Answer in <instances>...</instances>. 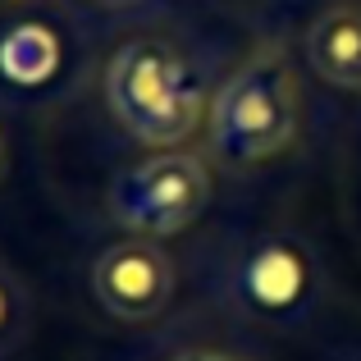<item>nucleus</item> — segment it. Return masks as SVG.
I'll return each mask as SVG.
<instances>
[{
  "mask_svg": "<svg viewBox=\"0 0 361 361\" xmlns=\"http://www.w3.org/2000/svg\"><path fill=\"white\" fill-rule=\"evenodd\" d=\"M302 123V97L293 64L279 46H261L229 73L211 101V147L224 165H261L293 147Z\"/></svg>",
  "mask_w": 361,
  "mask_h": 361,
  "instance_id": "2",
  "label": "nucleus"
},
{
  "mask_svg": "<svg viewBox=\"0 0 361 361\" xmlns=\"http://www.w3.org/2000/svg\"><path fill=\"white\" fill-rule=\"evenodd\" d=\"M64 69V42L42 18H18L0 32V82L18 92H37Z\"/></svg>",
  "mask_w": 361,
  "mask_h": 361,
  "instance_id": "7",
  "label": "nucleus"
},
{
  "mask_svg": "<svg viewBox=\"0 0 361 361\" xmlns=\"http://www.w3.org/2000/svg\"><path fill=\"white\" fill-rule=\"evenodd\" d=\"M106 106L147 147H178L206 115V92L192 64L156 37L123 42L106 64Z\"/></svg>",
  "mask_w": 361,
  "mask_h": 361,
  "instance_id": "1",
  "label": "nucleus"
},
{
  "mask_svg": "<svg viewBox=\"0 0 361 361\" xmlns=\"http://www.w3.org/2000/svg\"><path fill=\"white\" fill-rule=\"evenodd\" d=\"M206 202H211V169L202 165V156H188V151L142 160L123 169L110 188V215L142 238L183 233L206 211Z\"/></svg>",
  "mask_w": 361,
  "mask_h": 361,
  "instance_id": "4",
  "label": "nucleus"
},
{
  "mask_svg": "<svg viewBox=\"0 0 361 361\" xmlns=\"http://www.w3.org/2000/svg\"><path fill=\"white\" fill-rule=\"evenodd\" d=\"M307 64L338 92H361V0H338L307 27Z\"/></svg>",
  "mask_w": 361,
  "mask_h": 361,
  "instance_id": "6",
  "label": "nucleus"
},
{
  "mask_svg": "<svg viewBox=\"0 0 361 361\" xmlns=\"http://www.w3.org/2000/svg\"><path fill=\"white\" fill-rule=\"evenodd\" d=\"M174 261L165 256V247H156V238H133L115 243L97 256L92 265V293L97 302L110 311L115 320L128 325H147L174 298Z\"/></svg>",
  "mask_w": 361,
  "mask_h": 361,
  "instance_id": "5",
  "label": "nucleus"
},
{
  "mask_svg": "<svg viewBox=\"0 0 361 361\" xmlns=\"http://www.w3.org/2000/svg\"><path fill=\"white\" fill-rule=\"evenodd\" d=\"M9 174V142H5V133H0V178Z\"/></svg>",
  "mask_w": 361,
  "mask_h": 361,
  "instance_id": "10",
  "label": "nucleus"
},
{
  "mask_svg": "<svg viewBox=\"0 0 361 361\" xmlns=\"http://www.w3.org/2000/svg\"><path fill=\"white\" fill-rule=\"evenodd\" d=\"M224 293L243 316L261 325H293L311 311L320 293L316 256L293 233H256L233 252L224 270Z\"/></svg>",
  "mask_w": 361,
  "mask_h": 361,
  "instance_id": "3",
  "label": "nucleus"
},
{
  "mask_svg": "<svg viewBox=\"0 0 361 361\" xmlns=\"http://www.w3.org/2000/svg\"><path fill=\"white\" fill-rule=\"evenodd\" d=\"M169 361H233V357L211 353V348H192V353H178V357H169Z\"/></svg>",
  "mask_w": 361,
  "mask_h": 361,
  "instance_id": "9",
  "label": "nucleus"
},
{
  "mask_svg": "<svg viewBox=\"0 0 361 361\" xmlns=\"http://www.w3.org/2000/svg\"><path fill=\"white\" fill-rule=\"evenodd\" d=\"M18 320H23V307H18V293L9 283V274H0V348H9Z\"/></svg>",
  "mask_w": 361,
  "mask_h": 361,
  "instance_id": "8",
  "label": "nucleus"
},
{
  "mask_svg": "<svg viewBox=\"0 0 361 361\" xmlns=\"http://www.w3.org/2000/svg\"><path fill=\"white\" fill-rule=\"evenodd\" d=\"M348 361H361V353H357V357H348Z\"/></svg>",
  "mask_w": 361,
  "mask_h": 361,
  "instance_id": "11",
  "label": "nucleus"
}]
</instances>
